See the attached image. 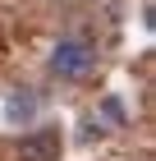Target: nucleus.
<instances>
[{
    "label": "nucleus",
    "instance_id": "3",
    "mask_svg": "<svg viewBox=\"0 0 156 161\" xmlns=\"http://www.w3.org/2000/svg\"><path fill=\"white\" fill-rule=\"evenodd\" d=\"M19 115L28 120V115H32V101H19V97H14L9 101V120H19Z\"/></svg>",
    "mask_w": 156,
    "mask_h": 161
},
{
    "label": "nucleus",
    "instance_id": "1",
    "mask_svg": "<svg viewBox=\"0 0 156 161\" xmlns=\"http://www.w3.org/2000/svg\"><path fill=\"white\" fill-rule=\"evenodd\" d=\"M46 69L60 78V83H83V78H92V69H96V46L83 42V37H60L55 46H51Z\"/></svg>",
    "mask_w": 156,
    "mask_h": 161
},
{
    "label": "nucleus",
    "instance_id": "2",
    "mask_svg": "<svg viewBox=\"0 0 156 161\" xmlns=\"http://www.w3.org/2000/svg\"><path fill=\"white\" fill-rule=\"evenodd\" d=\"M60 152H64L60 129H28L23 143H19V157L23 161H60Z\"/></svg>",
    "mask_w": 156,
    "mask_h": 161
}]
</instances>
